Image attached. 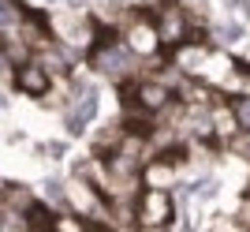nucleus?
I'll return each instance as SVG.
<instances>
[{
	"mask_svg": "<svg viewBox=\"0 0 250 232\" xmlns=\"http://www.w3.org/2000/svg\"><path fill=\"white\" fill-rule=\"evenodd\" d=\"M231 113H235V120H239V131L243 135H250V94H235L228 97Z\"/></svg>",
	"mask_w": 250,
	"mask_h": 232,
	"instance_id": "obj_8",
	"label": "nucleus"
},
{
	"mask_svg": "<svg viewBox=\"0 0 250 232\" xmlns=\"http://www.w3.org/2000/svg\"><path fill=\"white\" fill-rule=\"evenodd\" d=\"M22 225H26V232H60V210H52V206L34 199L22 210Z\"/></svg>",
	"mask_w": 250,
	"mask_h": 232,
	"instance_id": "obj_7",
	"label": "nucleus"
},
{
	"mask_svg": "<svg viewBox=\"0 0 250 232\" xmlns=\"http://www.w3.org/2000/svg\"><path fill=\"white\" fill-rule=\"evenodd\" d=\"M4 184H8V180H0V191H4Z\"/></svg>",
	"mask_w": 250,
	"mask_h": 232,
	"instance_id": "obj_10",
	"label": "nucleus"
},
{
	"mask_svg": "<svg viewBox=\"0 0 250 232\" xmlns=\"http://www.w3.org/2000/svg\"><path fill=\"white\" fill-rule=\"evenodd\" d=\"M228 15H231V23H247L250 19V0H228Z\"/></svg>",
	"mask_w": 250,
	"mask_h": 232,
	"instance_id": "obj_9",
	"label": "nucleus"
},
{
	"mask_svg": "<svg viewBox=\"0 0 250 232\" xmlns=\"http://www.w3.org/2000/svg\"><path fill=\"white\" fill-rule=\"evenodd\" d=\"M120 34H124V45L138 56V60H146V56H153V53L165 49L161 38H157V26H153V19H149V11H131L124 19V26H120Z\"/></svg>",
	"mask_w": 250,
	"mask_h": 232,
	"instance_id": "obj_3",
	"label": "nucleus"
},
{
	"mask_svg": "<svg viewBox=\"0 0 250 232\" xmlns=\"http://www.w3.org/2000/svg\"><path fill=\"white\" fill-rule=\"evenodd\" d=\"M11 86L26 97H42L45 101V97L52 94V75L30 56L26 64H15V68H11Z\"/></svg>",
	"mask_w": 250,
	"mask_h": 232,
	"instance_id": "obj_4",
	"label": "nucleus"
},
{
	"mask_svg": "<svg viewBox=\"0 0 250 232\" xmlns=\"http://www.w3.org/2000/svg\"><path fill=\"white\" fill-rule=\"evenodd\" d=\"M94 116H97V90L94 86H83L79 97L63 109V131L67 135H86L90 124H94Z\"/></svg>",
	"mask_w": 250,
	"mask_h": 232,
	"instance_id": "obj_5",
	"label": "nucleus"
},
{
	"mask_svg": "<svg viewBox=\"0 0 250 232\" xmlns=\"http://www.w3.org/2000/svg\"><path fill=\"white\" fill-rule=\"evenodd\" d=\"M179 180V169L172 165L168 158H149L146 165H142V187H165L172 191Z\"/></svg>",
	"mask_w": 250,
	"mask_h": 232,
	"instance_id": "obj_6",
	"label": "nucleus"
},
{
	"mask_svg": "<svg viewBox=\"0 0 250 232\" xmlns=\"http://www.w3.org/2000/svg\"><path fill=\"white\" fill-rule=\"evenodd\" d=\"M149 19L157 26V38L165 49H179V45L190 38V26L202 19H190V11L183 8V0H157L149 8Z\"/></svg>",
	"mask_w": 250,
	"mask_h": 232,
	"instance_id": "obj_1",
	"label": "nucleus"
},
{
	"mask_svg": "<svg viewBox=\"0 0 250 232\" xmlns=\"http://www.w3.org/2000/svg\"><path fill=\"white\" fill-rule=\"evenodd\" d=\"M176 217V199L165 187H142L135 199V225L146 232H161Z\"/></svg>",
	"mask_w": 250,
	"mask_h": 232,
	"instance_id": "obj_2",
	"label": "nucleus"
}]
</instances>
